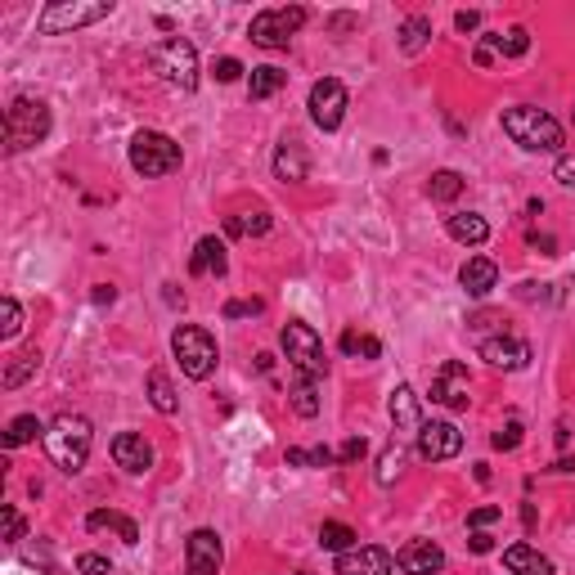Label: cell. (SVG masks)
<instances>
[{"instance_id": "obj_1", "label": "cell", "mask_w": 575, "mask_h": 575, "mask_svg": "<svg viewBox=\"0 0 575 575\" xmlns=\"http://www.w3.org/2000/svg\"><path fill=\"white\" fill-rule=\"evenodd\" d=\"M41 441H46V454H50L54 468L68 472V476H77V472L86 468V459H91L95 427H91L86 414H59V419L41 431Z\"/></svg>"}, {"instance_id": "obj_2", "label": "cell", "mask_w": 575, "mask_h": 575, "mask_svg": "<svg viewBox=\"0 0 575 575\" xmlns=\"http://www.w3.org/2000/svg\"><path fill=\"white\" fill-rule=\"evenodd\" d=\"M504 135L522 144L526 154H562V122L544 108H504Z\"/></svg>"}, {"instance_id": "obj_3", "label": "cell", "mask_w": 575, "mask_h": 575, "mask_svg": "<svg viewBox=\"0 0 575 575\" xmlns=\"http://www.w3.org/2000/svg\"><path fill=\"white\" fill-rule=\"evenodd\" d=\"M50 135V104L18 95L14 104L5 108V154H23L32 144H41Z\"/></svg>"}, {"instance_id": "obj_4", "label": "cell", "mask_w": 575, "mask_h": 575, "mask_svg": "<svg viewBox=\"0 0 575 575\" xmlns=\"http://www.w3.org/2000/svg\"><path fill=\"white\" fill-rule=\"evenodd\" d=\"M144 59H149V68H154L166 86H176V91H185V95L198 86V50H194L185 37L157 41V46H149Z\"/></svg>"}, {"instance_id": "obj_5", "label": "cell", "mask_w": 575, "mask_h": 575, "mask_svg": "<svg viewBox=\"0 0 575 575\" xmlns=\"http://www.w3.org/2000/svg\"><path fill=\"white\" fill-rule=\"evenodd\" d=\"M171 356L180 360V373L194 378V382H208L211 373H216V360H220L216 337H211L208 328H198V324H180L171 333Z\"/></svg>"}, {"instance_id": "obj_6", "label": "cell", "mask_w": 575, "mask_h": 575, "mask_svg": "<svg viewBox=\"0 0 575 575\" xmlns=\"http://www.w3.org/2000/svg\"><path fill=\"white\" fill-rule=\"evenodd\" d=\"M126 157H131V171L144 176V180L180 171V144H176L171 135H162V131H135Z\"/></svg>"}, {"instance_id": "obj_7", "label": "cell", "mask_w": 575, "mask_h": 575, "mask_svg": "<svg viewBox=\"0 0 575 575\" xmlns=\"http://www.w3.org/2000/svg\"><path fill=\"white\" fill-rule=\"evenodd\" d=\"M112 14V0H54L41 9L37 18V32L41 37H63V32H77V27H91Z\"/></svg>"}, {"instance_id": "obj_8", "label": "cell", "mask_w": 575, "mask_h": 575, "mask_svg": "<svg viewBox=\"0 0 575 575\" xmlns=\"http://www.w3.org/2000/svg\"><path fill=\"white\" fill-rule=\"evenodd\" d=\"M279 346H283V356H288L293 373H311V378H324V373H328L324 342H319V333H314L311 324L288 319V324H283V333H279Z\"/></svg>"}, {"instance_id": "obj_9", "label": "cell", "mask_w": 575, "mask_h": 575, "mask_svg": "<svg viewBox=\"0 0 575 575\" xmlns=\"http://www.w3.org/2000/svg\"><path fill=\"white\" fill-rule=\"evenodd\" d=\"M306 18H311V14H306L302 5H274V9H261V14L252 18L248 37H252V46H261V50H288V41L302 32Z\"/></svg>"}, {"instance_id": "obj_10", "label": "cell", "mask_w": 575, "mask_h": 575, "mask_svg": "<svg viewBox=\"0 0 575 575\" xmlns=\"http://www.w3.org/2000/svg\"><path fill=\"white\" fill-rule=\"evenodd\" d=\"M311 122L324 131V135H333L342 122H346V86L337 81V77H324V81H314L311 86Z\"/></svg>"}, {"instance_id": "obj_11", "label": "cell", "mask_w": 575, "mask_h": 575, "mask_svg": "<svg viewBox=\"0 0 575 575\" xmlns=\"http://www.w3.org/2000/svg\"><path fill=\"white\" fill-rule=\"evenodd\" d=\"M476 351H481V360L495 368H504V373H522L526 365H530V342L526 337H517V333H490V337H481L476 342Z\"/></svg>"}, {"instance_id": "obj_12", "label": "cell", "mask_w": 575, "mask_h": 575, "mask_svg": "<svg viewBox=\"0 0 575 575\" xmlns=\"http://www.w3.org/2000/svg\"><path fill=\"white\" fill-rule=\"evenodd\" d=\"M468 391H472V378L459 360H445V365L436 368V378H431V400H436V405H445V410H468L472 405Z\"/></svg>"}, {"instance_id": "obj_13", "label": "cell", "mask_w": 575, "mask_h": 575, "mask_svg": "<svg viewBox=\"0 0 575 575\" xmlns=\"http://www.w3.org/2000/svg\"><path fill=\"white\" fill-rule=\"evenodd\" d=\"M220 562H225V548H220L216 530L203 526L185 539V571L189 575H220Z\"/></svg>"}, {"instance_id": "obj_14", "label": "cell", "mask_w": 575, "mask_h": 575, "mask_svg": "<svg viewBox=\"0 0 575 575\" xmlns=\"http://www.w3.org/2000/svg\"><path fill=\"white\" fill-rule=\"evenodd\" d=\"M463 450V431L454 422H422L419 427V459L427 463H445Z\"/></svg>"}, {"instance_id": "obj_15", "label": "cell", "mask_w": 575, "mask_h": 575, "mask_svg": "<svg viewBox=\"0 0 575 575\" xmlns=\"http://www.w3.org/2000/svg\"><path fill=\"white\" fill-rule=\"evenodd\" d=\"M396 558L382 544H356L346 553H337V575H391Z\"/></svg>"}, {"instance_id": "obj_16", "label": "cell", "mask_w": 575, "mask_h": 575, "mask_svg": "<svg viewBox=\"0 0 575 575\" xmlns=\"http://www.w3.org/2000/svg\"><path fill=\"white\" fill-rule=\"evenodd\" d=\"M112 463L131 476H144L154 468V445L140 431H122V436H112Z\"/></svg>"}, {"instance_id": "obj_17", "label": "cell", "mask_w": 575, "mask_h": 575, "mask_svg": "<svg viewBox=\"0 0 575 575\" xmlns=\"http://www.w3.org/2000/svg\"><path fill=\"white\" fill-rule=\"evenodd\" d=\"M274 176L288 180V185H302L311 180V157H306V144L297 135H283L279 149H274Z\"/></svg>"}, {"instance_id": "obj_18", "label": "cell", "mask_w": 575, "mask_h": 575, "mask_svg": "<svg viewBox=\"0 0 575 575\" xmlns=\"http://www.w3.org/2000/svg\"><path fill=\"white\" fill-rule=\"evenodd\" d=\"M396 567L405 575H436L445 567V553H441V544H431V539H410V544L396 553Z\"/></svg>"}, {"instance_id": "obj_19", "label": "cell", "mask_w": 575, "mask_h": 575, "mask_svg": "<svg viewBox=\"0 0 575 575\" xmlns=\"http://www.w3.org/2000/svg\"><path fill=\"white\" fill-rule=\"evenodd\" d=\"M387 414H391V422H396V431H414V436H419V427H422V410H419V396H414V387H410V382L391 387V400H387Z\"/></svg>"}, {"instance_id": "obj_20", "label": "cell", "mask_w": 575, "mask_h": 575, "mask_svg": "<svg viewBox=\"0 0 575 575\" xmlns=\"http://www.w3.org/2000/svg\"><path fill=\"white\" fill-rule=\"evenodd\" d=\"M225 270H229L225 243H220L216 234L198 239V243H194V257H189V274H216V279H225Z\"/></svg>"}, {"instance_id": "obj_21", "label": "cell", "mask_w": 575, "mask_h": 575, "mask_svg": "<svg viewBox=\"0 0 575 575\" xmlns=\"http://www.w3.org/2000/svg\"><path fill=\"white\" fill-rule=\"evenodd\" d=\"M459 283H463L468 297H485V293L499 283V265L490 261V257H468L463 270H459Z\"/></svg>"}, {"instance_id": "obj_22", "label": "cell", "mask_w": 575, "mask_h": 575, "mask_svg": "<svg viewBox=\"0 0 575 575\" xmlns=\"http://www.w3.org/2000/svg\"><path fill=\"white\" fill-rule=\"evenodd\" d=\"M504 567H508V575H553V562L539 548H530V544H508L504 548Z\"/></svg>"}, {"instance_id": "obj_23", "label": "cell", "mask_w": 575, "mask_h": 575, "mask_svg": "<svg viewBox=\"0 0 575 575\" xmlns=\"http://www.w3.org/2000/svg\"><path fill=\"white\" fill-rule=\"evenodd\" d=\"M445 229H450V239L463 243V248H481V243L490 239V225H485V216H476V211H454V216L445 220Z\"/></svg>"}, {"instance_id": "obj_24", "label": "cell", "mask_w": 575, "mask_h": 575, "mask_svg": "<svg viewBox=\"0 0 575 575\" xmlns=\"http://www.w3.org/2000/svg\"><path fill=\"white\" fill-rule=\"evenodd\" d=\"M32 373H41V351H37V346H27V351L9 356V365H5V373H0V387H5V391H14V387H23Z\"/></svg>"}, {"instance_id": "obj_25", "label": "cell", "mask_w": 575, "mask_h": 575, "mask_svg": "<svg viewBox=\"0 0 575 575\" xmlns=\"http://www.w3.org/2000/svg\"><path fill=\"white\" fill-rule=\"evenodd\" d=\"M86 530H117L122 535V544H140V526L131 522V517H122V513H112V508H95L91 517H86Z\"/></svg>"}, {"instance_id": "obj_26", "label": "cell", "mask_w": 575, "mask_h": 575, "mask_svg": "<svg viewBox=\"0 0 575 575\" xmlns=\"http://www.w3.org/2000/svg\"><path fill=\"white\" fill-rule=\"evenodd\" d=\"M283 86H288V72L274 68V63L252 68V77H248V95H252V100H270V95H279Z\"/></svg>"}, {"instance_id": "obj_27", "label": "cell", "mask_w": 575, "mask_h": 575, "mask_svg": "<svg viewBox=\"0 0 575 575\" xmlns=\"http://www.w3.org/2000/svg\"><path fill=\"white\" fill-rule=\"evenodd\" d=\"M144 387H149V405H154L157 414H176L180 410V400H176V387H171V378L162 373V368H149V378H144Z\"/></svg>"}, {"instance_id": "obj_28", "label": "cell", "mask_w": 575, "mask_h": 575, "mask_svg": "<svg viewBox=\"0 0 575 575\" xmlns=\"http://www.w3.org/2000/svg\"><path fill=\"white\" fill-rule=\"evenodd\" d=\"M319 378L311 373H293V391H288V400H293V410L302 414V419H314L319 414V387H314Z\"/></svg>"}, {"instance_id": "obj_29", "label": "cell", "mask_w": 575, "mask_h": 575, "mask_svg": "<svg viewBox=\"0 0 575 575\" xmlns=\"http://www.w3.org/2000/svg\"><path fill=\"white\" fill-rule=\"evenodd\" d=\"M225 234H234V239H261V234H270V211L229 216V220H225Z\"/></svg>"}, {"instance_id": "obj_30", "label": "cell", "mask_w": 575, "mask_h": 575, "mask_svg": "<svg viewBox=\"0 0 575 575\" xmlns=\"http://www.w3.org/2000/svg\"><path fill=\"white\" fill-rule=\"evenodd\" d=\"M427 41H431V18H427V14H410V18L400 23V50L419 54Z\"/></svg>"}, {"instance_id": "obj_31", "label": "cell", "mask_w": 575, "mask_h": 575, "mask_svg": "<svg viewBox=\"0 0 575 575\" xmlns=\"http://www.w3.org/2000/svg\"><path fill=\"white\" fill-rule=\"evenodd\" d=\"M485 46L495 54H504V59H522V54L530 50V32H526V27H508V32L485 37Z\"/></svg>"}, {"instance_id": "obj_32", "label": "cell", "mask_w": 575, "mask_h": 575, "mask_svg": "<svg viewBox=\"0 0 575 575\" xmlns=\"http://www.w3.org/2000/svg\"><path fill=\"white\" fill-rule=\"evenodd\" d=\"M427 194H431V203H454L463 194V176L459 171H436L427 180Z\"/></svg>"}, {"instance_id": "obj_33", "label": "cell", "mask_w": 575, "mask_h": 575, "mask_svg": "<svg viewBox=\"0 0 575 575\" xmlns=\"http://www.w3.org/2000/svg\"><path fill=\"white\" fill-rule=\"evenodd\" d=\"M319 548H328V553H346V548H356V530L346 522H324L319 526Z\"/></svg>"}, {"instance_id": "obj_34", "label": "cell", "mask_w": 575, "mask_h": 575, "mask_svg": "<svg viewBox=\"0 0 575 575\" xmlns=\"http://www.w3.org/2000/svg\"><path fill=\"white\" fill-rule=\"evenodd\" d=\"M37 431H46L37 414H18V419L9 422V431H5V450H18V445H27V441H37Z\"/></svg>"}, {"instance_id": "obj_35", "label": "cell", "mask_w": 575, "mask_h": 575, "mask_svg": "<svg viewBox=\"0 0 575 575\" xmlns=\"http://www.w3.org/2000/svg\"><path fill=\"white\" fill-rule=\"evenodd\" d=\"M400 463H405V450H400V445H387V450L378 454V472H373V481H378V485H396Z\"/></svg>"}, {"instance_id": "obj_36", "label": "cell", "mask_w": 575, "mask_h": 575, "mask_svg": "<svg viewBox=\"0 0 575 575\" xmlns=\"http://www.w3.org/2000/svg\"><path fill=\"white\" fill-rule=\"evenodd\" d=\"M342 351H346V356L378 360V356H382V342H378V337H365V333H356V328H346V333H342Z\"/></svg>"}, {"instance_id": "obj_37", "label": "cell", "mask_w": 575, "mask_h": 575, "mask_svg": "<svg viewBox=\"0 0 575 575\" xmlns=\"http://www.w3.org/2000/svg\"><path fill=\"white\" fill-rule=\"evenodd\" d=\"M0 319H5V324H0V337L14 342V337L23 333V306H18L14 297H5V302H0Z\"/></svg>"}, {"instance_id": "obj_38", "label": "cell", "mask_w": 575, "mask_h": 575, "mask_svg": "<svg viewBox=\"0 0 575 575\" xmlns=\"http://www.w3.org/2000/svg\"><path fill=\"white\" fill-rule=\"evenodd\" d=\"M490 445H495V450H517V445H522V419L504 422V427L490 436Z\"/></svg>"}, {"instance_id": "obj_39", "label": "cell", "mask_w": 575, "mask_h": 575, "mask_svg": "<svg viewBox=\"0 0 575 575\" xmlns=\"http://www.w3.org/2000/svg\"><path fill=\"white\" fill-rule=\"evenodd\" d=\"M0 522H5V539H9V544H18V539L27 535V522H23V513H18V508H9V504L0 508Z\"/></svg>"}, {"instance_id": "obj_40", "label": "cell", "mask_w": 575, "mask_h": 575, "mask_svg": "<svg viewBox=\"0 0 575 575\" xmlns=\"http://www.w3.org/2000/svg\"><path fill=\"white\" fill-rule=\"evenodd\" d=\"M504 517V508H495V504H481V508H472L468 513V530H485V526H495Z\"/></svg>"}, {"instance_id": "obj_41", "label": "cell", "mask_w": 575, "mask_h": 575, "mask_svg": "<svg viewBox=\"0 0 575 575\" xmlns=\"http://www.w3.org/2000/svg\"><path fill=\"white\" fill-rule=\"evenodd\" d=\"M77 571L81 575H108L112 571V562H108L104 553H81V558H77Z\"/></svg>"}, {"instance_id": "obj_42", "label": "cell", "mask_w": 575, "mask_h": 575, "mask_svg": "<svg viewBox=\"0 0 575 575\" xmlns=\"http://www.w3.org/2000/svg\"><path fill=\"white\" fill-rule=\"evenodd\" d=\"M365 454H368V441H365V436H351V441L337 450V463H360Z\"/></svg>"}, {"instance_id": "obj_43", "label": "cell", "mask_w": 575, "mask_h": 575, "mask_svg": "<svg viewBox=\"0 0 575 575\" xmlns=\"http://www.w3.org/2000/svg\"><path fill=\"white\" fill-rule=\"evenodd\" d=\"M265 311V302H225V319H243V314H261Z\"/></svg>"}, {"instance_id": "obj_44", "label": "cell", "mask_w": 575, "mask_h": 575, "mask_svg": "<svg viewBox=\"0 0 575 575\" xmlns=\"http://www.w3.org/2000/svg\"><path fill=\"white\" fill-rule=\"evenodd\" d=\"M558 185L575 189V154H558Z\"/></svg>"}, {"instance_id": "obj_45", "label": "cell", "mask_w": 575, "mask_h": 575, "mask_svg": "<svg viewBox=\"0 0 575 575\" xmlns=\"http://www.w3.org/2000/svg\"><path fill=\"white\" fill-rule=\"evenodd\" d=\"M243 77V63L239 59H220L216 63V81H239Z\"/></svg>"}, {"instance_id": "obj_46", "label": "cell", "mask_w": 575, "mask_h": 575, "mask_svg": "<svg viewBox=\"0 0 575 575\" xmlns=\"http://www.w3.org/2000/svg\"><path fill=\"white\" fill-rule=\"evenodd\" d=\"M454 27H459L463 37H472V32L481 27V14H476V9H459V14H454Z\"/></svg>"}, {"instance_id": "obj_47", "label": "cell", "mask_w": 575, "mask_h": 575, "mask_svg": "<svg viewBox=\"0 0 575 575\" xmlns=\"http://www.w3.org/2000/svg\"><path fill=\"white\" fill-rule=\"evenodd\" d=\"M283 463H288V468H311V450L288 445V450H283Z\"/></svg>"}, {"instance_id": "obj_48", "label": "cell", "mask_w": 575, "mask_h": 575, "mask_svg": "<svg viewBox=\"0 0 575 575\" xmlns=\"http://www.w3.org/2000/svg\"><path fill=\"white\" fill-rule=\"evenodd\" d=\"M468 548H472V553H490V548H495V539H490L485 530H472V535H468Z\"/></svg>"}, {"instance_id": "obj_49", "label": "cell", "mask_w": 575, "mask_h": 575, "mask_svg": "<svg viewBox=\"0 0 575 575\" xmlns=\"http://www.w3.org/2000/svg\"><path fill=\"white\" fill-rule=\"evenodd\" d=\"M333 459H337V454H333L328 445H314V450H311V468H328Z\"/></svg>"}, {"instance_id": "obj_50", "label": "cell", "mask_w": 575, "mask_h": 575, "mask_svg": "<svg viewBox=\"0 0 575 575\" xmlns=\"http://www.w3.org/2000/svg\"><path fill=\"white\" fill-rule=\"evenodd\" d=\"M472 63H476V68H490V63H495V50H490V46L481 41V46L472 50Z\"/></svg>"}, {"instance_id": "obj_51", "label": "cell", "mask_w": 575, "mask_h": 575, "mask_svg": "<svg viewBox=\"0 0 575 575\" xmlns=\"http://www.w3.org/2000/svg\"><path fill=\"white\" fill-rule=\"evenodd\" d=\"M91 297H95V306H112V302H117V288H108V283H100V288H95Z\"/></svg>"}, {"instance_id": "obj_52", "label": "cell", "mask_w": 575, "mask_h": 575, "mask_svg": "<svg viewBox=\"0 0 575 575\" xmlns=\"http://www.w3.org/2000/svg\"><path fill=\"white\" fill-rule=\"evenodd\" d=\"M530 248H539L544 257H553V248H558V243H553L548 234H530Z\"/></svg>"}, {"instance_id": "obj_53", "label": "cell", "mask_w": 575, "mask_h": 575, "mask_svg": "<svg viewBox=\"0 0 575 575\" xmlns=\"http://www.w3.org/2000/svg\"><path fill=\"white\" fill-rule=\"evenodd\" d=\"M162 297H166V306H185V297L176 293V283H166V293H162Z\"/></svg>"}, {"instance_id": "obj_54", "label": "cell", "mask_w": 575, "mask_h": 575, "mask_svg": "<svg viewBox=\"0 0 575 575\" xmlns=\"http://www.w3.org/2000/svg\"><path fill=\"white\" fill-rule=\"evenodd\" d=\"M522 522H526V530H535V504H526L522 508Z\"/></svg>"}, {"instance_id": "obj_55", "label": "cell", "mask_w": 575, "mask_h": 575, "mask_svg": "<svg viewBox=\"0 0 575 575\" xmlns=\"http://www.w3.org/2000/svg\"><path fill=\"white\" fill-rule=\"evenodd\" d=\"M553 472H575V459H558V463H553Z\"/></svg>"}, {"instance_id": "obj_56", "label": "cell", "mask_w": 575, "mask_h": 575, "mask_svg": "<svg viewBox=\"0 0 575 575\" xmlns=\"http://www.w3.org/2000/svg\"><path fill=\"white\" fill-rule=\"evenodd\" d=\"M571 126H575V112H571Z\"/></svg>"}]
</instances>
